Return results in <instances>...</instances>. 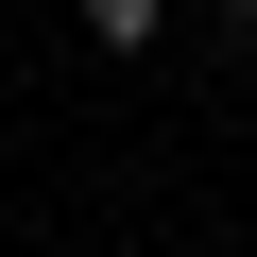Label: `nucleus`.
<instances>
[{
  "label": "nucleus",
  "instance_id": "nucleus-1",
  "mask_svg": "<svg viewBox=\"0 0 257 257\" xmlns=\"http://www.w3.org/2000/svg\"><path fill=\"white\" fill-rule=\"evenodd\" d=\"M86 35L103 52H155V0H86Z\"/></svg>",
  "mask_w": 257,
  "mask_h": 257
},
{
  "label": "nucleus",
  "instance_id": "nucleus-2",
  "mask_svg": "<svg viewBox=\"0 0 257 257\" xmlns=\"http://www.w3.org/2000/svg\"><path fill=\"white\" fill-rule=\"evenodd\" d=\"M223 18H240V35H257V0H223Z\"/></svg>",
  "mask_w": 257,
  "mask_h": 257
}]
</instances>
